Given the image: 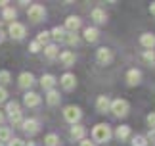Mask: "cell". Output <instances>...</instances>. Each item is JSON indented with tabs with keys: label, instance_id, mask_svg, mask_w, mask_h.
<instances>
[{
	"label": "cell",
	"instance_id": "6da1fadb",
	"mask_svg": "<svg viewBox=\"0 0 155 146\" xmlns=\"http://www.w3.org/2000/svg\"><path fill=\"white\" fill-rule=\"evenodd\" d=\"M92 137H94V141H96V142H107V141H109V137H111V131H109V127H107L105 123H100V125L94 127Z\"/></svg>",
	"mask_w": 155,
	"mask_h": 146
},
{
	"label": "cell",
	"instance_id": "7a4b0ae2",
	"mask_svg": "<svg viewBox=\"0 0 155 146\" xmlns=\"http://www.w3.org/2000/svg\"><path fill=\"white\" fill-rule=\"evenodd\" d=\"M109 109L117 115V117H124V115L128 113V102H127V100L117 98V100H113V102H111Z\"/></svg>",
	"mask_w": 155,
	"mask_h": 146
},
{
	"label": "cell",
	"instance_id": "3957f363",
	"mask_svg": "<svg viewBox=\"0 0 155 146\" xmlns=\"http://www.w3.org/2000/svg\"><path fill=\"white\" fill-rule=\"evenodd\" d=\"M27 16H29V19H31V21L38 23V21H42V19H44V16H46V10H44L40 4H33V6H29V12H27Z\"/></svg>",
	"mask_w": 155,
	"mask_h": 146
},
{
	"label": "cell",
	"instance_id": "277c9868",
	"mask_svg": "<svg viewBox=\"0 0 155 146\" xmlns=\"http://www.w3.org/2000/svg\"><path fill=\"white\" fill-rule=\"evenodd\" d=\"M6 109H8L10 119H12V123H14V125H21L23 123V121H21V112H19V104H17V102H10Z\"/></svg>",
	"mask_w": 155,
	"mask_h": 146
},
{
	"label": "cell",
	"instance_id": "5b68a950",
	"mask_svg": "<svg viewBox=\"0 0 155 146\" xmlns=\"http://www.w3.org/2000/svg\"><path fill=\"white\" fill-rule=\"evenodd\" d=\"M63 117L69 121V123H73L77 125V121L81 119V108H77V106H67L63 109Z\"/></svg>",
	"mask_w": 155,
	"mask_h": 146
},
{
	"label": "cell",
	"instance_id": "8992f818",
	"mask_svg": "<svg viewBox=\"0 0 155 146\" xmlns=\"http://www.w3.org/2000/svg\"><path fill=\"white\" fill-rule=\"evenodd\" d=\"M96 58H98V62L102 64V65H109L111 62H113V52L109 50V48H100L98 50V54H96Z\"/></svg>",
	"mask_w": 155,
	"mask_h": 146
},
{
	"label": "cell",
	"instance_id": "52a82bcc",
	"mask_svg": "<svg viewBox=\"0 0 155 146\" xmlns=\"http://www.w3.org/2000/svg\"><path fill=\"white\" fill-rule=\"evenodd\" d=\"M10 36L12 39H23V36H25V27L21 25V23H17V21H14L10 25Z\"/></svg>",
	"mask_w": 155,
	"mask_h": 146
},
{
	"label": "cell",
	"instance_id": "ba28073f",
	"mask_svg": "<svg viewBox=\"0 0 155 146\" xmlns=\"http://www.w3.org/2000/svg\"><path fill=\"white\" fill-rule=\"evenodd\" d=\"M23 131L27 133V135H35V133H38V121L37 119H27L23 121Z\"/></svg>",
	"mask_w": 155,
	"mask_h": 146
},
{
	"label": "cell",
	"instance_id": "9c48e42d",
	"mask_svg": "<svg viewBox=\"0 0 155 146\" xmlns=\"http://www.w3.org/2000/svg\"><path fill=\"white\" fill-rule=\"evenodd\" d=\"M75 85H77V79L73 73H65V75L61 77V87L65 90H71V89H75Z\"/></svg>",
	"mask_w": 155,
	"mask_h": 146
},
{
	"label": "cell",
	"instance_id": "30bf717a",
	"mask_svg": "<svg viewBox=\"0 0 155 146\" xmlns=\"http://www.w3.org/2000/svg\"><path fill=\"white\" fill-rule=\"evenodd\" d=\"M23 102H25V106H29V108H37L40 104V96L37 92H27Z\"/></svg>",
	"mask_w": 155,
	"mask_h": 146
},
{
	"label": "cell",
	"instance_id": "8fae6325",
	"mask_svg": "<svg viewBox=\"0 0 155 146\" xmlns=\"http://www.w3.org/2000/svg\"><path fill=\"white\" fill-rule=\"evenodd\" d=\"M79 27H81V19L77 16H69L67 19H65V29H69L71 33H75Z\"/></svg>",
	"mask_w": 155,
	"mask_h": 146
},
{
	"label": "cell",
	"instance_id": "7c38bea8",
	"mask_svg": "<svg viewBox=\"0 0 155 146\" xmlns=\"http://www.w3.org/2000/svg\"><path fill=\"white\" fill-rule=\"evenodd\" d=\"M140 42H142V46H146L147 50H151V48L155 46V35H151V33H146V35H142Z\"/></svg>",
	"mask_w": 155,
	"mask_h": 146
},
{
	"label": "cell",
	"instance_id": "4fadbf2b",
	"mask_svg": "<svg viewBox=\"0 0 155 146\" xmlns=\"http://www.w3.org/2000/svg\"><path fill=\"white\" fill-rule=\"evenodd\" d=\"M140 79H142V73H140L138 69H130V71L127 73V81H128V85H138Z\"/></svg>",
	"mask_w": 155,
	"mask_h": 146
},
{
	"label": "cell",
	"instance_id": "5bb4252c",
	"mask_svg": "<svg viewBox=\"0 0 155 146\" xmlns=\"http://www.w3.org/2000/svg\"><path fill=\"white\" fill-rule=\"evenodd\" d=\"M40 85H42V89L52 90L54 85H56V77H54V75H42V79H40Z\"/></svg>",
	"mask_w": 155,
	"mask_h": 146
},
{
	"label": "cell",
	"instance_id": "9a60e30c",
	"mask_svg": "<svg viewBox=\"0 0 155 146\" xmlns=\"http://www.w3.org/2000/svg\"><path fill=\"white\" fill-rule=\"evenodd\" d=\"M33 83H35V77H33V73H21V75H19V85H21L23 89L31 87Z\"/></svg>",
	"mask_w": 155,
	"mask_h": 146
},
{
	"label": "cell",
	"instance_id": "2e32d148",
	"mask_svg": "<svg viewBox=\"0 0 155 146\" xmlns=\"http://www.w3.org/2000/svg\"><path fill=\"white\" fill-rule=\"evenodd\" d=\"M96 106H98V112H107L109 109V106H111V102H109V98L107 96H98V102H96Z\"/></svg>",
	"mask_w": 155,
	"mask_h": 146
},
{
	"label": "cell",
	"instance_id": "e0dca14e",
	"mask_svg": "<svg viewBox=\"0 0 155 146\" xmlns=\"http://www.w3.org/2000/svg\"><path fill=\"white\" fill-rule=\"evenodd\" d=\"M98 36H100V33H98L96 27H88V29H84V39H86L88 42H96Z\"/></svg>",
	"mask_w": 155,
	"mask_h": 146
},
{
	"label": "cell",
	"instance_id": "ac0fdd59",
	"mask_svg": "<svg viewBox=\"0 0 155 146\" xmlns=\"http://www.w3.org/2000/svg\"><path fill=\"white\" fill-rule=\"evenodd\" d=\"M86 135V129L82 125H73V129H71V137L73 138H82Z\"/></svg>",
	"mask_w": 155,
	"mask_h": 146
},
{
	"label": "cell",
	"instance_id": "d6986e66",
	"mask_svg": "<svg viewBox=\"0 0 155 146\" xmlns=\"http://www.w3.org/2000/svg\"><path fill=\"white\" fill-rule=\"evenodd\" d=\"M59 60H61V64H63V65H73V64H75V54H71V52H63L61 56H59Z\"/></svg>",
	"mask_w": 155,
	"mask_h": 146
},
{
	"label": "cell",
	"instance_id": "ffe728a7",
	"mask_svg": "<svg viewBox=\"0 0 155 146\" xmlns=\"http://www.w3.org/2000/svg\"><path fill=\"white\" fill-rule=\"evenodd\" d=\"M92 19L96 21V23H104L105 21V12L100 10V8H96V10L92 12Z\"/></svg>",
	"mask_w": 155,
	"mask_h": 146
},
{
	"label": "cell",
	"instance_id": "44dd1931",
	"mask_svg": "<svg viewBox=\"0 0 155 146\" xmlns=\"http://www.w3.org/2000/svg\"><path fill=\"white\" fill-rule=\"evenodd\" d=\"M46 100H48L50 106H56V104H59V94L56 92V90H50L48 96H46Z\"/></svg>",
	"mask_w": 155,
	"mask_h": 146
},
{
	"label": "cell",
	"instance_id": "7402d4cb",
	"mask_svg": "<svg viewBox=\"0 0 155 146\" xmlns=\"http://www.w3.org/2000/svg\"><path fill=\"white\" fill-rule=\"evenodd\" d=\"M128 135H130V127H127V125H121V127L117 129V137L121 138V141H124V138H127Z\"/></svg>",
	"mask_w": 155,
	"mask_h": 146
},
{
	"label": "cell",
	"instance_id": "603a6c76",
	"mask_svg": "<svg viewBox=\"0 0 155 146\" xmlns=\"http://www.w3.org/2000/svg\"><path fill=\"white\" fill-rule=\"evenodd\" d=\"M44 144L46 146H58L59 144V138H58V135H46V138H44Z\"/></svg>",
	"mask_w": 155,
	"mask_h": 146
},
{
	"label": "cell",
	"instance_id": "cb8c5ba5",
	"mask_svg": "<svg viewBox=\"0 0 155 146\" xmlns=\"http://www.w3.org/2000/svg\"><path fill=\"white\" fill-rule=\"evenodd\" d=\"M44 52H46V56H48L50 60H54V58L58 56V46H56V44H48Z\"/></svg>",
	"mask_w": 155,
	"mask_h": 146
},
{
	"label": "cell",
	"instance_id": "d4e9b609",
	"mask_svg": "<svg viewBox=\"0 0 155 146\" xmlns=\"http://www.w3.org/2000/svg\"><path fill=\"white\" fill-rule=\"evenodd\" d=\"M52 35H54V39H58V40H63L65 31H63L61 27H54V29H52Z\"/></svg>",
	"mask_w": 155,
	"mask_h": 146
},
{
	"label": "cell",
	"instance_id": "484cf974",
	"mask_svg": "<svg viewBox=\"0 0 155 146\" xmlns=\"http://www.w3.org/2000/svg\"><path fill=\"white\" fill-rule=\"evenodd\" d=\"M144 60H146L147 64L155 65V52H153V50H146V52H144Z\"/></svg>",
	"mask_w": 155,
	"mask_h": 146
},
{
	"label": "cell",
	"instance_id": "4316f807",
	"mask_svg": "<svg viewBox=\"0 0 155 146\" xmlns=\"http://www.w3.org/2000/svg\"><path fill=\"white\" fill-rule=\"evenodd\" d=\"M132 146H147V141H146V137H142V135L134 137V138H132Z\"/></svg>",
	"mask_w": 155,
	"mask_h": 146
},
{
	"label": "cell",
	"instance_id": "83f0119b",
	"mask_svg": "<svg viewBox=\"0 0 155 146\" xmlns=\"http://www.w3.org/2000/svg\"><path fill=\"white\" fill-rule=\"evenodd\" d=\"M63 40L67 42V44H77V42H79V36H77L75 33H69V35L63 36Z\"/></svg>",
	"mask_w": 155,
	"mask_h": 146
},
{
	"label": "cell",
	"instance_id": "f1b7e54d",
	"mask_svg": "<svg viewBox=\"0 0 155 146\" xmlns=\"http://www.w3.org/2000/svg\"><path fill=\"white\" fill-rule=\"evenodd\" d=\"M8 138H10V129L8 127H0V142L8 141Z\"/></svg>",
	"mask_w": 155,
	"mask_h": 146
},
{
	"label": "cell",
	"instance_id": "f546056e",
	"mask_svg": "<svg viewBox=\"0 0 155 146\" xmlns=\"http://www.w3.org/2000/svg\"><path fill=\"white\" fill-rule=\"evenodd\" d=\"M15 17V10L14 8H6L4 10V19H14Z\"/></svg>",
	"mask_w": 155,
	"mask_h": 146
},
{
	"label": "cell",
	"instance_id": "4dcf8cb0",
	"mask_svg": "<svg viewBox=\"0 0 155 146\" xmlns=\"http://www.w3.org/2000/svg\"><path fill=\"white\" fill-rule=\"evenodd\" d=\"M10 83V71H0V85Z\"/></svg>",
	"mask_w": 155,
	"mask_h": 146
},
{
	"label": "cell",
	"instance_id": "1f68e13d",
	"mask_svg": "<svg viewBox=\"0 0 155 146\" xmlns=\"http://www.w3.org/2000/svg\"><path fill=\"white\" fill-rule=\"evenodd\" d=\"M48 39H50V33L42 31V33H38V39H37V42H38V44H42V42H46Z\"/></svg>",
	"mask_w": 155,
	"mask_h": 146
},
{
	"label": "cell",
	"instance_id": "d6a6232c",
	"mask_svg": "<svg viewBox=\"0 0 155 146\" xmlns=\"http://www.w3.org/2000/svg\"><path fill=\"white\" fill-rule=\"evenodd\" d=\"M147 125H150L151 129H155V113H150V115H147Z\"/></svg>",
	"mask_w": 155,
	"mask_h": 146
},
{
	"label": "cell",
	"instance_id": "836d02e7",
	"mask_svg": "<svg viewBox=\"0 0 155 146\" xmlns=\"http://www.w3.org/2000/svg\"><path fill=\"white\" fill-rule=\"evenodd\" d=\"M10 146H25V142H23L21 138H14V141L10 142Z\"/></svg>",
	"mask_w": 155,
	"mask_h": 146
},
{
	"label": "cell",
	"instance_id": "e575fe53",
	"mask_svg": "<svg viewBox=\"0 0 155 146\" xmlns=\"http://www.w3.org/2000/svg\"><path fill=\"white\" fill-rule=\"evenodd\" d=\"M146 141H150L151 144H155V129H151V131H150V135H147Z\"/></svg>",
	"mask_w": 155,
	"mask_h": 146
},
{
	"label": "cell",
	"instance_id": "d590c367",
	"mask_svg": "<svg viewBox=\"0 0 155 146\" xmlns=\"http://www.w3.org/2000/svg\"><path fill=\"white\" fill-rule=\"evenodd\" d=\"M38 50H40V44H38V42L37 40L31 42V52H38Z\"/></svg>",
	"mask_w": 155,
	"mask_h": 146
},
{
	"label": "cell",
	"instance_id": "8d00e7d4",
	"mask_svg": "<svg viewBox=\"0 0 155 146\" xmlns=\"http://www.w3.org/2000/svg\"><path fill=\"white\" fill-rule=\"evenodd\" d=\"M6 96H8V92H6L2 87H0V102H4V100H6Z\"/></svg>",
	"mask_w": 155,
	"mask_h": 146
},
{
	"label": "cell",
	"instance_id": "74e56055",
	"mask_svg": "<svg viewBox=\"0 0 155 146\" xmlns=\"http://www.w3.org/2000/svg\"><path fill=\"white\" fill-rule=\"evenodd\" d=\"M81 146H94V144H92L90 141H82V142H81Z\"/></svg>",
	"mask_w": 155,
	"mask_h": 146
},
{
	"label": "cell",
	"instance_id": "f35d334b",
	"mask_svg": "<svg viewBox=\"0 0 155 146\" xmlns=\"http://www.w3.org/2000/svg\"><path fill=\"white\" fill-rule=\"evenodd\" d=\"M150 12H151V16H155V2L150 6Z\"/></svg>",
	"mask_w": 155,
	"mask_h": 146
},
{
	"label": "cell",
	"instance_id": "ab89813d",
	"mask_svg": "<svg viewBox=\"0 0 155 146\" xmlns=\"http://www.w3.org/2000/svg\"><path fill=\"white\" fill-rule=\"evenodd\" d=\"M2 121H4V113L0 112V125H2Z\"/></svg>",
	"mask_w": 155,
	"mask_h": 146
},
{
	"label": "cell",
	"instance_id": "60d3db41",
	"mask_svg": "<svg viewBox=\"0 0 155 146\" xmlns=\"http://www.w3.org/2000/svg\"><path fill=\"white\" fill-rule=\"evenodd\" d=\"M2 40H4V33H2V31H0V42H2Z\"/></svg>",
	"mask_w": 155,
	"mask_h": 146
},
{
	"label": "cell",
	"instance_id": "b9f144b4",
	"mask_svg": "<svg viewBox=\"0 0 155 146\" xmlns=\"http://www.w3.org/2000/svg\"><path fill=\"white\" fill-rule=\"evenodd\" d=\"M0 146H2V144H0Z\"/></svg>",
	"mask_w": 155,
	"mask_h": 146
}]
</instances>
